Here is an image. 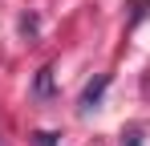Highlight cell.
I'll return each instance as SVG.
<instances>
[{"mask_svg":"<svg viewBox=\"0 0 150 146\" xmlns=\"http://www.w3.org/2000/svg\"><path fill=\"white\" fill-rule=\"evenodd\" d=\"M37 28H41V21H37L33 12H25V16H21V33H25V37H37Z\"/></svg>","mask_w":150,"mask_h":146,"instance_id":"obj_3","label":"cell"},{"mask_svg":"<svg viewBox=\"0 0 150 146\" xmlns=\"http://www.w3.org/2000/svg\"><path fill=\"white\" fill-rule=\"evenodd\" d=\"M126 146H142V138L138 134H126Z\"/></svg>","mask_w":150,"mask_h":146,"instance_id":"obj_5","label":"cell"},{"mask_svg":"<svg viewBox=\"0 0 150 146\" xmlns=\"http://www.w3.org/2000/svg\"><path fill=\"white\" fill-rule=\"evenodd\" d=\"M105 85H110V73H98V77H93V81H89V85L81 89L77 106H81V110H93V106L101 101V94H105Z\"/></svg>","mask_w":150,"mask_h":146,"instance_id":"obj_1","label":"cell"},{"mask_svg":"<svg viewBox=\"0 0 150 146\" xmlns=\"http://www.w3.org/2000/svg\"><path fill=\"white\" fill-rule=\"evenodd\" d=\"M37 94H53V69H49V65L37 73Z\"/></svg>","mask_w":150,"mask_h":146,"instance_id":"obj_2","label":"cell"},{"mask_svg":"<svg viewBox=\"0 0 150 146\" xmlns=\"http://www.w3.org/2000/svg\"><path fill=\"white\" fill-rule=\"evenodd\" d=\"M33 146H57V134H49V130H37V134H33Z\"/></svg>","mask_w":150,"mask_h":146,"instance_id":"obj_4","label":"cell"}]
</instances>
